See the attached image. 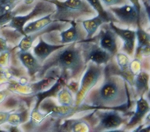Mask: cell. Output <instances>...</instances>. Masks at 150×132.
<instances>
[{
  "label": "cell",
  "mask_w": 150,
  "mask_h": 132,
  "mask_svg": "<svg viewBox=\"0 0 150 132\" xmlns=\"http://www.w3.org/2000/svg\"><path fill=\"white\" fill-rule=\"evenodd\" d=\"M129 93L126 82L119 75H106L102 84L93 89L88 94L83 103V109H117L127 106Z\"/></svg>",
  "instance_id": "obj_1"
},
{
  "label": "cell",
  "mask_w": 150,
  "mask_h": 132,
  "mask_svg": "<svg viewBox=\"0 0 150 132\" xmlns=\"http://www.w3.org/2000/svg\"><path fill=\"white\" fill-rule=\"evenodd\" d=\"M86 65L79 43H73L53 52L42 63L38 75L39 78H42L48 70L56 68L60 70V75L67 80L76 79L80 77Z\"/></svg>",
  "instance_id": "obj_2"
},
{
  "label": "cell",
  "mask_w": 150,
  "mask_h": 132,
  "mask_svg": "<svg viewBox=\"0 0 150 132\" xmlns=\"http://www.w3.org/2000/svg\"><path fill=\"white\" fill-rule=\"evenodd\" d=\"M52 3L55 10L52 19L56 22L69 23L84 16H91L96 12L85 0H45Z\"/></svg>",
  "instance_id": "obj_3"
},
{
  "label": "cell",
  "mask_w": 150,
  "mask_h": 132,
  "mask_svg": "<svg viewBox=\"0 0 150 132\" xmlns=\"http://www.w3.org/2000/svg\"><path fill=\"white\" fill-rule=\"evenodd\" d=\"M84 70L80 85L75 93L74 106L76 107L83 103L88 93L97 85L103 74L104 67L89 61Z\"/></svg>",
  "instance_id": "obj_4"
},
{
  "label": "cell",
  "mask_w": 150,
  "mask_h": 132,
  "mask_svg": "<svg viewBox=\"0 0 150 132\" xmlns=\"http://www.w3.org/2000/svg\"><path fill=\"white\" fill-rule=\"evenodd\" d=\"M54 10L55 6L52 3L45 0H38L28 14L13 16L9 22L8 26L25 36L23 27L28 22L36 18H40L53 12Z\"/></svg>",
  "instance_id": "obj_5"
},
{
  "label": "cell",
  "mask_w": 150,
  "mask_h": 132,
  "mask_svg": "<svg viewBox=\"0 0 150 132\" xmlns=\"http://www.w3.org/2000/svg\"><path fill=\"white\" fill-rule=\"evenodd\" d=\"M115 18L118 22L128 27H138L141 26L142 11L131 4H127L121 6H111L107 9Z\"/></svg>",
  "instance_id": "obj_6"
},
{
  "label": "cell",
  "mask_w": 150,
  "mask_h": 132,
  "mask_svg": "<svg viewBox=\"0 0 150 132\" xmlns=\"http://www.w3.org/2000/svg\"><path fill=\"white\" fill-rule=\"evenodd\" d=\"M78 43L86 64L91 61L98 65H106L112 57L108 52L101 48L97 43L90 41V40L82 42L78 41Z\"/></svg>",
  "instance_id": "obj_7"
},
{
  "label": "cell",
  "mask_w": 150,
  "mask_h": 132,
  "mask_svg": "<svg viewBox=\"0 0 150 132\" xmlns=\"http://www.w3.org/2000/svg\"><path fill=\"white\" fill-rule=\"evenodd\" d=\"M97 109L95 115L97 119V124L94 130L96 131L115 130L125 121L124 117L117 109L105 110Z\"/></svg>",
  "instance_id": "obj_8"
},
{
  "label": "cell",
  "mask_w": 150,
  "mask_h": 132,
  "mask_svg": "<svg viewBox=\"0 0 150 132\" xmlns=\"http://www.w3.org/2000/svg\"><path fill=\"white\" fill-rule=\"evenodd\" d=\"M38 109L49 117L60 119L69 118L76 112H79L78 108L75 106L57 105L50 98H47L42 100L38 106Z\"/></svg>",
  "instance_id": "obj_9"
},
{
  "label": "cell",
  "mask_w": 150,
  "mask_h": 132,
  "mask_svg": "<svg viewBox=\"0 0 150 132\" xmlns=\"http://www.w3.org/2000/svg\"><path fill=\"white\" fill-rule=\"evenodd\" d=\"M99 46L108 52L112 56L115 55L118 50V36L110 27L104 26L96 36Z\"/></svg>",
  "instance_id": "obj_10"
},
{
  "label": "cell",
  "mask_w": 150,
  "mask_h": 132,
  "mask_svg": "<svg viewBox=\"0 0 150 132\" xmlns=\"http://www.w3.org/2000/svg\"><path fill=\"white\" fill-rule=\"evenodd\" d=\"M108 25L122 41V51L127 55L131 57L132 56L134 53L136 41L135 30L129 29L120 28L117 26L112 22H109Z\"/></svg>",
  "instance_id": "obj_11"
},
{
  "label": "cell",
  "mask_w": 150,
  "mask_h": 132,
  "mask_svg": "<svg viewBox=\"0 0 150 132\" xmlns=\"http://www.w3.org/2000/svg\"><path fill=\"white\" fill-rule=\"evenodd\" d=\"M66 44H52L46 42L42 37H39L38 43L33 47V53L40 64L42 63L54 51L63 47Z\"/></svg>",
  "instance_id": "obj_12"
},
{
  "label": "cell",
  "mask_w": 150,
  "mask_h": 132,
  "mask_svg": "<svg viewBox=\"0 0 150 132\" xmlns=\"http://www.w3.org/2000/svg\"><path fill=\"white\" fill-rule=\"evenodd\" d=\"M18 57L23 67L26 69L28 74L31 77H34L40 70L42 64L30 51H21L18 53Z\"/></svg>",
  "instance_id": "obj_13"
},
{
  "label": "cell",
  "mask_w": 150,
  "mask_h": 132,
  "mask_svg": "<svg viewBox=\"0 0 150 132\" xmlns=\"http://www.w3.org/2000/svg\"><path fill=\"white\" fill-rule=\"evenodd\" d=\"M56 22H54L50 26L40 31L29 33L23 36V37L22 39L19 44L18 45V47L19 48L20 51H29V49L32 47L33 42L38 37L45 33H47V32H51L52 31L58 29L60 27V26H62V22H60L59 24H56Z\"/></svg>",
  "instance_id": "obj_14"
},
{
  "label": "cell",
  "mask_w": 150,
  "mask_h": 132,
  "mask_svg": "<svg viewBox=\"0 0 150 132\" xmlns=\"http://www.w3.org/2000/svg\"><path fill=\"white\" fill-rule=\"evenodd\" d=\"M150 110L148 101L144 96L139 97L136 102V109L132 117L128 121L127 127L131 128L140 123L142 119L149 113Z\"/></svg>",
  "instance_id": "obj_15"
},
{
  "label": "cell",
  "mask_w": 150,
  "mask_h": 132,
  "mask_svg": "<svg viewBox=\"0 0 150 132\" xmlns=\"http://www.w3.org/2000/svg\"><path fill=\"white\" fill-rule=\"evenodd\" d=\"M137 47L135 57L141 54L144 56H149L150 47V34L144 30L142 27H138L135 30Z\"/></svg>",
  "instance_id": "obj_16"
},
{
  "label": "cell",
  "mask_w": 150,
  "mask_h": 132,
  "mask_svg": "<svg viewBox=\"0 0 150 132\" xmlns=\"http://www.w3.org/2000/svg\"><path fill=\"white\" fill-rule=\"evenodd\" d=\"M69 23L70 26L67 30L62 31L60 33V43L62 44L76 43L83 39L81 38L82 33L80 32L76 20L70 21Z\"/></svg>",
  "instance_id": "obj_17"
},
{
  "label": "cell",
  "mask_w": 150,
  "mask_h": 132,
  "mask_svg": "<svg viewBox=\"0 0 150 132\" xmlns=\"http://www.w3.org/2000/svg\"><path fill=\"white\" fill-rule=\"evenodd\" d=\"M52 13L53 12L49 13L25 25L23 27L25 35L40 31L50 26L54 22H56L52 19Z\"/></svg>",
  "instance_id": "obj_18"
},
{
  "label": "cell",
  "mask_w": 150,
  "mask_h": 132,
  "mask_svg": "<svg viewBox=\"0 0 150 132\" xmlns=\"http://www.w3.org/2000/svg\"><path fill=\"white\" fill-rule=\"evenodd\" d=\"M108 23L109 22L107 19L98 14L91 19L83 20L81 22V25L86 32V40L92 39L98 29L104 23Z\"/></svg>",
  "instance_id": "obj_19"
},
{
  "label": "cell",
  "mask_w": 150,
  "mask_h": 132,
  "mask_svg": "<svg viewBox=\"0 0 150 132\" xmlns=\"http://www.w3.org/2000/svg\"><path fill=\"white\" fill-rule=\"evenodd\" d=\"M149 75L145 71H141L134 75L132 85L134 86L137 96H144L149 90Z\"/></svg>",
  "instance_id": "obj_20"
},
{
  "label": "cell",
  "mask_w": 150,
  "mask_h": 132,
  "mask_svg": "<svg viewBox=\"0 0 150 132\" xmlns=\"http://www.w3.org/2000/svg\"><path fill=\"white\" fill-rule=\"evenodd\" d=\"M90 6L95 11V12L99 15L103 16L107 20L108 22H118L117 20L113 16V15L108 10L105 9L104 6L102 5L100 0H85Z\"/></svg>",
  "instance_id": "obj_21"
},
{
  "label": "cell",
  "mask_w": 150,
  "mask_h": 132,
  "mask_svg": "<svg viewBox=\"0 0 150 132\" xmlns=\"http://www.w3.org/2000/svg\"><path fill=\"white\" fill-rule=\"evenodd\" d=\"M59 105L65 106H74V98L71 91L67 86H63L57 93Z\"/></svg>",
  "instance_id": "obj_22"
},
{
  "label": "cell",
  "mask_w": 150,
  "mask_h": 132,
  "mask_svg": "<svg viewBox=\"0 0 150 132\" xmlns=\"http://www.w3.org/2000/svg\"><path fill=\"white\" fill-rule=\"evenodd\" d=\"M48 117L49 116L45 113L41 112L38 109V107L35 106L30 113V120L29 122V126L33 129L36 128L40 126L42 123L45 121Z\"/></svg>",
  "instance_id": "obj_23"
},
{
  "label": "cell",
  "mask_w": 150,
  "mask_h": 132,
  "mask_svg": "<svg viewBox=\"0 0 150 132\" xmlns=\"http://www.w3.org/2000/svg\"><path fill=\"white\" fill-rule=\"evenodd\" d=\"M69 127L72 131H89L90 130V124L86 120L81 119L69 120Z\"/></svg>",
  "instance_id": "obj_24"
},
{
  "label": "cell",
  "mask_w": 150,
  "mask_h": 132,
  "mask_svg": "<svg viewBox=\"0 0 150 132\" xmlns=\"http://www.w3.org/2000/svg\"><path fill=\"white\" fill-rule=\"evenodd\" d=\"M28 117V114L26 110L18 113H10L8 122L12 125H18L26 121Z\"/></svg>",
  "instance_id": "obj_25"
},
{
  "label": "cell",
  "mask_w": 150,
  "mask_h": 132,
  "mask_svg": "<svg viewBox=\"0 0 150 132\" xmlns=\"http://www.w3.org/2000/svg\"><path fill=\"white\" fill-rule=\"evenodd\" d=\"M115 55L117 62L120 70L122 71H125L128 70L130 62L127 54L122 53H117Z\"/></svg>",
  "instance_id": "obj_26"
},
{
  "label": "cell",
  "mask_w": 150,
  "mask_h": 132,
  "mask_svg": "<svg viewBox=\"0 0 150 132\" xmlns=\"http://www.w3.org/2000/svg\"><path fill=\"white\" fill-rule=\"evenodd\" d=\"M104 6L109 8L111 6H121L127 4H131L128 0H100Z\"/></svg>",
  "instance_id": "obj_27"
},
{
  "label": "cell",
  "mask_w": 150,
  "mask_h": 132,
  "mask_svg": "<svg viewBox=\"0 0 150 132\" xmlns=\"http://www.w3.org/2000/svg\"><path fill=\"white\" fill-rule=\"evenodd\" d=\"M141 61L137 58H135L133 61H132V62L129 63V70H130L131 73H132L134 75L141 71Z\"/></svg>",
  "instance_id": "obj_28"
},
{
  "label": "cell",
  "mask_w": 150,
  "mask_h": 132,
  "mask_svg": "<svg viewBox=\"0 0 150 132\" xmlns=\"http://www.w3.org/2000/svg\"><path fill=\"white\" fill-rule=\"evenodd\" d=\"M8 51L9 47L7 45L6 40L0 37V53L7 52Z\"/></svg>",
  "instance_id": "obj_29"
},
{
  "label": "cell",
  "mask_w": 150,
  "mask_h": 132,
  "mask_svg": "<svg viewBox=\"0 0 150 132\" xmlns=\"http://www.w3.org/2000/svg\"><path fill=\"white\" fill-rule=\"evenodd\" d=\"M11 112H0V125L8 122Z\"/></svg>",
  "instance_id": "obj_30"
},
{
  "label": "cell",
  "mask_w": 150,
  "mask_h": 132,
  "mask_svg": "<svg viewBox=\"0 0 150 132\" xmlns=\"http://www.w3.org/2000/svg\"><path fill=\"white\" fill-rule=\"evenodd\" d=\"M128 1L132 5L135 6L138 9V10H139V11H142L139 0H128Z\"/></svg>",
  "instance_id": "obj_31"
},
{
  "label": "cell",
  "mask_w": 150,
  "mask_h": 132,
  "mask_svg": "<svg viewBox=\"0 0 150 132\" xmlns=\"http://www.w3.org/2000/svg\"><path fill=\"white\" fill-rule=\"evenodd\" d=\"M35 0H25V3L26 4H31Z\"/></svg>",
  "instance_id": "obj_32"
}]
</instances>
